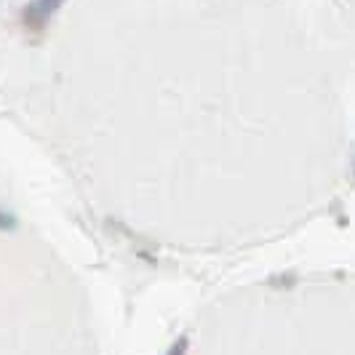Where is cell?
<instances>
[{
    "label": "cell",
    "mask_w": 355,
    "mask_h": 355,
    "mask_svg": "<svg viewBox=\"0 0 355 355\" xmlns=\"http://www.w3.org/2000/svg\"><path fill=\"white\" fill-rule=\"evenodd\" d=\"M64 3H67V0H33V3L21 11V24H24L27 30H33V33H40V30L49 27L51 17L64 6Z\"/></svg>",
    "instance_id": "6da1fadb"
}]
</instances>
